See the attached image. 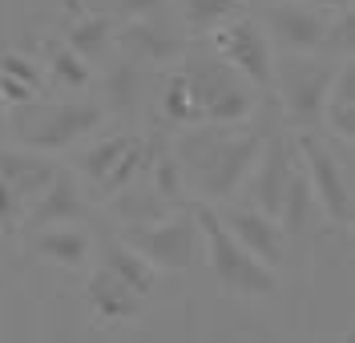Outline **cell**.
<instances>
[{"label": "cell", "mask_w": 355, "mask_h": 343, "mask_svg": "<svg viewBox=\"0 0 355 343\" xmlns=\"http://www.w3.org/2000/svg\"><path fill=\"white\" fill-rule=\"evenodd\" d=\"M315 194H311V182L307 174H303V161H299V170L291 174L287 190H283V202H279V227H283V234L287 238H299V234H307L311 222H315Z\"/></svg>", "instance_id": "23"}, {"label": "cell", "mask_w": 355, "mask_h": 343, "mask_svg": "<svg viewBox=\"0 0 355 343\" xmlns=\"http://www.w3.org/2000/svg\"><path fill=\"white\" fill-rule=\"evenodd\" d=\"M170 0H121L117 4V12L121 17H150V12H162Z\"/></svg>", "instance_id": "30"}, {"label": "cell", "mask_w": 355, "mask_h": 343, "mask_svg": "<svg viewBox=\"0 0 355 343\" xmlns=\"http://www.w3.org/2000/svg\"><path fill=\"white\" fill-rule=\"evenodd\" d=\"M299 170V150H295V137L287 134H266L263 150L246 174V190H250V206H259L266 214H279L283 202V190H287L291 174Z\"/></svg>", "instance_id": "12"}, {"label": "cell", "mask_w": 355, "mask_h": 343, "mask_svg": "<svg viewBox=\"0 0 355 343\" xmlns=\"http://www.w3.org/2000/svg\"><path fill=\"white\" fill-rule=\"evenodd\" d=\"M81 218H85V194H81L77 178L61 166L57 178L44 186V194L28 206L21 230H41V227H57V222H81Z\"/></svg>", "instance_id": "16"}, {"label": "cell", "mask_w": 355, "mask_h": 343, "mask_svg": "<svg viewBox=\"0 0 355 343\" xmlns=\"http://www.w3.org/2000/svg\"><path fill=\"white\" fill-rule=\"evenodd\" d=\"M44 77H49L53 85L69 89V93H81V89L93 85V65H89L85 57H77V53L61 41V45H49V65H44Z\"/></svg>", "instance_id": "26"}, {"label": "cell", "mask_w": 355, "mask_h": 343, "mask_svg": "<svg viewBox=\"0 0 355 343\" xmlns=\"http://www.w3.org/2000/svg\"><path fill=\"white\" fill-rule=\"evenodd\" d=\"M28 247H33V254L44 258V263L65 267V271H77V267H85L89 254H93V234H89L81 222H57V227L28 230Z\"/></svg>", "instance_id": "17"}, {"label": "cell", "mask_w": 355, "mask_h": 343, "mask_svg": "<svg viewBox=\"0 0 355 343\" xmlns=\"http://www.w3.org/2000/svg\"><path fill=\"white\" fill-rule=\"evenodd\" d=\"M81 295H85V307L101 323H130V319H137L141 307H146V295H137L130 283H121V279L113 271H105L101 263L85 274Z\"/></svg>", "instance_id": "15"}, {"label": "cell", "mask_w": 355, "mask_h": 343, "mask_svg": "<svg viewBox=\"0 0 355 343\" xmlns=\"http://www.w3.org/2000/svg\"><path fill=\"white\" fill-rule=\"evenodd\" d=\"M170 210H182V206L166 202L146 174H141V178H133V182H125L121 190H113V194H110V214L121 222V227H146V222L166 218Z\"/></svg>", "instance_id": "20"}, {"label": "cell", "mask_w": 355, "mask_h": 343, "mask_svg": "<svg viewBox=\"0 0 355 343\" xmlns=\"http://www.w3.org/2000/svg\"><path fill=\"white\" fill-rule=\"evenodd\" d=\"M311 8H323V12H339V8H352V0H303Z\"/></svg>", "instance_id": "31"}, {"label": "cell", "mask_w": 355, "mask_h": 343, "mask_svg": "<svg viewBox=\"0 0 355 343\" xmlns=\"http://www.w3.org/2000/svg\"><path fill=\"white\" fill-rule=\"evenodd\" d=\"M319 125H323L327 137L343 141V146H355V57L339 61V69H335V81L327 89Z\"/></svg>", "instance_id": "19"}, {"label": "cell", "mask_w": 355, "mask_h": 343, "mask_svg": "<svg viewBox=\"0 0 355 343\" xmlns=\"http://www.w3.org/2000/svg\"><path fill=\"white\" fill-rule=\"evenodd\" d=\"M266 130L254 125H218V121H194V125H182L174 134L170 154L178 158L190 194L202 202L218 206L230 202L239 190H243L250 166L263 150Z\"/></svg>", "instance_id": "1"}, {"label": "cell", "mask_w": 355, "mask_h": 343, "mask_svg": "<svg viewBox=\"0 0 355 343\" xmlns=\"http://www.w3.org/2000/svg\"><path fill=\"white\" fill-rule=\"evenodd\" d=\"M24 227V202L17 198V190L0 178V230L12 234V230Z\"/></svg>", "instance_id": "29"}, {"label": "cell", "mask_w": 355, "mask_h": 343, "mask_svg": "<svg viewBox=\"0 0 355 343\" xmlns=\"http://www.w3.org/2000/svg\"><path fill=\"white\" fill-rule=\"evenodd\" d=\"M57 170L61 166L53 161V154L28 150V146H0V178L17 190V198L24 202V214L44 194V186L57 178Z\"/></svg>", "instance_id": "14"}, {"label": "cell", "mask_w": 355, "mask_h": 343, "mask_svg": "<svg viewBox=\"0 0 355 343\" xmlns=\"http://www.w3.org/2000/svg\"><path fill=\"white\" fill-rule=\"evenodd\" d=\"M218 218L226 222V230H230L254 258H263L270 271H279V267L287 263L291 238L283 234V227H279L275 214H266V210H259V206H250V202H230V206L218 210Z\"/></svg>", "instance_id": "13"}, {"label": "cell", "mask_w": 355, "mask_h": 343, "mask_svg": "<svg viewBox=\"0 0 355 343\" xmlns=\"http://www.w3.org/2000/svg\"><path fill=\"white\" fill-rule=\"evenodd\" d=\"M146 178L154 182V190L170 206H190V186H186V174H182V166H178V158L170 154V146H166V141H162V150L154 154L150 170H146Z\"/></svg>", "instance_id": "27"}, {"label": "cell", "mask_w": 355, "mask_h": 343, "mask_svg": "<svg viewBox=\"0 0 355 343\" xmlns=\"http://www.w3.org/2000/svg\"><path fill=\"white\" fill-rule=\"evenodd\" d=\"M295 150H299L303 174H307V182H311L315 206L331 218L335 227L352 230L355 190H352V166H347V158H339L343 141L323 137L319 130H299V134H295Z\"/></svg>", "instance_id": "6"}, {"label": "cell", "mask_w": 355, "mask_h": 343, "mask_svg": "<svg viewBox=\"0 0 355 343\" xmlns=\"http://www.w3.org/2000/svg\"><path fill=\"white\" fill-rule=\"evenodd\" d=\"M315 53H319V57H327V61H335V65L355 57V17H352V8H339V12L327 17L323 41H319Z\"/></svg>", "instance_id": "28"}, {"label": "cell", "mask_w": 355, "mask_h": 343, "mask_svg": "<svg viewBox=\"0 0 355 343\" xmlns=\"http://www.w3.org/2000/svg\"><path fill=\"white\" fill-rule=\"evenodd\" d=\"M105 105L101 101H28L12 105V114L4 117V130H12L21 146L41 150V154H65L73 146H81L105 125Z\"/></svg>", "instance_id": "3"}, {"label": "cell", "mask_w": 355, "mask_h": 343, "mask_svg": "<svg viewBox=\"0 0 355 343\" xmlns=\"http://www.w3.org/2000/svg\"><path fill=\"white\" fill-rule=\"evenodd\" d=\"M210 49L218 53L226 65L234 69V73H243L246 81L254 85L259 93L270 89V73H275V49L266 41L263 24L254 21V17H230V21H222L214 33H210Z\"/></svg>", "instance_id": "9"}, {"label": "cell", "mask_w": 355, "mask_h": 343, "mask_svg": "<svg viewBox=\"0 0 355 343\" xmlns=\"http://www.w3.org/2000/svg\"><path fill=\"white\" fill-rule=\"evenodd\" d=\"M44 85H49L44 65H37L28 53H21V49L0 53V97H4V105H28V101L44 97Z\"/></svg>", "instance_id": "21"}, {"label": "cell", "mask_w": 355, "mask_h": 343, "mask_svg": "<svg viewBox=\"0 0 355 343\" xmlns=\"http://www.w3.org/2000/svg\"><path fill=\"white\" fill-rule=\"evenodd\" d=\"M327 17L331 12L311 8L303 0H266V17L259 24L275 53H315L323 41Z\"/></svg>", "instance_id": "11"}, {"label": "cell", "mask_w": 355, "mask_h": 343, "mask_svg": "<svg viewBox=\"0 0 355 343\" xmlns=\"http://www.w3.org/2000/svg\"><path fill=\"white\" fill-rule=\"evenodd\" d=\"M335 61L319 53H275V73H270V89L279 101L283 125L299 130H319L323 101L335 81Z\"/></svg>", "instance_id": "5"}, {"label": "cell", "mask_w": 355, "mask_h": 343, "mask_svg": "<svg viewBox=\"0 0 355 343\" xmlns=\"http://www.w3.org/2000/svg\"><path fill=\"white\" fill-rule=\"evenodd\" d=\"M125 243L146 254L157 271H190L202 258V234L190 206L170 210L166 218L146 227H125Z\"/></svg>", "instance_id": "8"}, {"label": "cell", "mask_w": 355, "mask_h": 343, "mask_svg": "<svg viewBox=\"0 0 355 343\" xmlns=\"http://www.w3.org/2000/svg\"><path fill=\"white\" fill-rule=\"evenodd\" d=\"M162 150V137H141V134H110L101 141H81L77 150V174L85 178L97 194L110 198L113 190H121L125 182L141 178L150 170L154 154Z\"/></svg>", "instance_id": "7"}, {"label": "cell", "mask_w": 355, "mask_h": 343, "mask_svg": "<svg viewBox=\"0 0 355 343\" xmlns=\"http://www.w3.org/2000/svg\"><path fill=\"white\" fill-rule=\"evenodd\" d=\"M243 8H246L243 0H178L186 37H210L222 21L239 17Z\"/></svg>", "instance_id": "25"}, {"label": "cell", "mask_w": 355, "mask_h": 343, "mask_svg": "<svg viewBox=\"0 0 355 343\" xmlns=\"http://www.w3.org/2000/svg\"><path fill=\"white\" fill-rule=\"evenodd\" d=\"M194 210V222H198L202 234V254L210 263V274L226 295H239V299H270L279 291V279L275 271L266 267L263 258L246 251L243 243L226 230V222L218 218V210L210 202H190Z\"/></svg>", "instance_id": "4"}, {"label": "cell", "mask_w": 355, "mask_h": 343, "mask_svg": "<svg viewBox=\"0 0 355 343\" xmlns=\"http://www.w3.org/2000/svg\"><path fill=\"white\" fill-rule=\"evenodd\" d=\"M113 33H117V21L113 17H85V21H77L73 28L65 33V45L77 53V57H85L89 65H97L105 53L113 49Z\"/></svg>", "instance_id": "24"}, {"label": "cell", "mask_w": 355, "mask_h": 343, "mask_svg": "<svg viewBox=\"0 0 355 343\" xmlns=\"http://www.w3.org/2000/svg\"><path fill=\"white\" fill-rule=\"evenodd\" d=\"M186 28H174V21H166L162 12H150V17H125L113 33V49L121 57H130L146 69H166L174 65L186 49Z\"/></svg>", "instance_id": "10"}, {"label": "cell", "mask_w": 355, "mask_h": 343, "mask_svg": "<svg viewBox=\"0 0 355 343\" xmlns=\"http://www.w3.org/2000/svg\"><path fill=\"white\" fill-rule=\"evenodd\" d=\"M174 73L186 89V101L194 109V121H218V125H243L259 114L263 93L246 81L243 73L222 61L210 45H198L190 37L182 57L174 61Z\"/></svg>", "instance_id": "2"}, {"label": "cell", "mask_w": 355, "mask_h": 343, "mask_svg": "<svg viewBox=\"0 0 355 343\" xmlns=\"http://www.w3.org/2000/svg\"><path fill=\"white\" fill-rule=\"evenodd\" d=\"M4 117H8V105H4V97H0V134H4Z\"/></svg>", "instance_id": "32"}, {"label": "cell", "mask_w": 355, "mask_h": 343, "mask_svg": "<svg viewBox=\"0 0 355 343\" xmlns=\"http://www.w3.org/2000/svg\"><path fill=\"white\" fill-rule=\"evenodd\" d=\"M101 267L113 271L121 283H130L137 295H150L157 287V267L141 251H133L125 238H113V243L101 247Z\"/></svg>", "instance_id": "22"}, {"label": "cell", "mask_w": 355, "mask_h": 343, "mask_svg": "<svg viewBox=\"0 0 355 343\" xmlns=\"http://www.w3.org/2000/svg\"><path fill=\"white\" fill-rule=\"evenodd\" d=\"M150 73L154 69L137 65V61L117 53V61L105 69V81H101V105L113 109V114H121V117H130L133 109H141V101L150 93Z\"/></svg>", "instance_id": "18"}, {"label": "cell", "mask_w": 355, "mask_h": 343, "mask_svg": "<svg viewBox=\"0 0 355 343\" xmlns=\"http://www.w3.org/2000/svg\"><path fill=\"white\" fill-rule=\"evenodd\" d=\"M243 4H254V0H243Z\"/></svg>", "instance_id": "33"}]
</instances>
